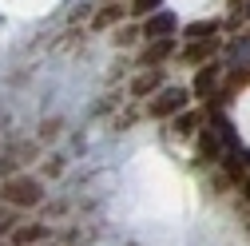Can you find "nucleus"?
Here are the masks:
<instances>
[{
	"label": "nucleus",
	"mask_w": 250,
	"mask_h": 246,
	"mask_svg": "<svg viewBox=\"0 0 250 246\" xmlns=\"http://www.w3.org/2000/svg\"><path fill=\"white\" fill-rule=\"evenodd\" d=\"M163 4L175 12V20L183 24H207L214 16H223L230 8V0H163Z\"/></svg>",
	"instance_id": "obj_1"
},
{
	"label": "nucleus",
	"mask_w": 250,
	"mask_h": 246,
	"mask_svg": "<svg viewBox=\"0 0 250 246\" xmlns=\"http://www.w3.org/2000/svg\"><path fill=\"white\" fill-rule=\"evenodd\" d=\"M230 123H234V135L250 147V80L238 87V96L230 103Z\"/></svg>",
	"instance_id": "obj_2"
}]
</instances>
